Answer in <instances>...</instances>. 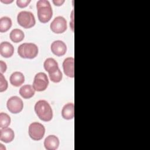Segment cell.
I'll use <instances>...</instances> for the list:
<instances>
[{
    "instance_id": "7a4b0ae2",
    "label": "cell",
    "mask_w": 150,
    "mask_h": 150,
    "mask_svg": "<svg viewBox=\"0 0 150 150\" xmlns=\"http://www.w3.org/2000/svg\"><path fill=\"white\" fill-rule=\"evenodd\" d=\"M38 17L43 23L48 22L53 15V11L50 2L47 0H39L36 3Z\"/></svg>"
},
{
    "instance_id": "e0dca14e",
    "label": "cell",
    "mask_w": 150,
    "mask_h": 150,
    "mask_svg": "<svg viewBox=\"0 0 150 150\" xmlns=\"http://www.w3.org/2000/svg\"><path fill=\"white\" fill-rule=\"evenodd\" d=\"M20 95L25 99H29L32 97L35 93V90L32 86L25 84L22 86L19 89Z\"/></svg>"
},
{
    "instance_id": "6da1fadb",
    "label": "cell",
    "mask_w": 150,
    "mask_h": 150,
    "mask_svg": "<svg viewBox=\"0 0 150 150\" xmlns=\"http://www.w3.org/2000/svg\"><path fill=\"white\" fill-rule=\"evenodd\" d=\"M35 111L39 119L43 121H50L53 118L52 108L49 103L45 100H40L36 103Z\"/></svg>"
},
{
    "instance_id": "9c48e42d",
    "label": "cell",
    "mask_w": 150,
    "mask_h": 150,
    "mask_svg": "<svg viewBox=\"0 0 150 150\" xmlns=\"http://www.w3.org/2000/svg\"><path fill=\"white\" fill-rule=\"evenodd\" d=\"M52 53L57 56H63L67 51V46L64 42L60 40H54L50 46Z\"/></svg>"
},
{
    "instance_id": "5b68a950",
    "label": "cell",
    "mask_w": 150,
    "mask_h": 150,
    "mask_svg": "<svg viewBox=\"0 0 150 150\" xmlns=\"http://www.w3.org/2000/svg\"><path fill=\"white\" fill-rule=\"evenodd\" d=\"M28 133L31 139L34 141H39L44 137L45 128L41 123L33 122L29 126Z\"/></svg>"
},
{
    "instance_id": "cb8c5ba5",
    "label": "cell",
    "mask_w": 150,
    "mask_h": 150,
    "mask_svg": "<svg viewBox=\"0 0 150 150\" xmlns=\"http://www.w3.org/2000/svg\"><path fill=\"white\" fill-rule=\"evenodd\" d=\"M0 68H1V73H2V74L5 73L7 69L6 64L2 60L0 61Z\"/></svg>"
},
{
    "instance_id": "30bf717a",
    "label": "cell",
    "mask_w": 150,
    "mask_h": 150,
    "mask_svg": "<svg viewBox=\"0 0 150 150\" xmlns=\"http://www.w3.org/2000/svg\"><path fill=\"white\" fill-rule=\"evenodd\" d=\"M74 59L73 57L66 58L63 62V68L64 74L71 78L74 77Z\"/></svg>"
},
{
    "instance_id": "ffe728a7",
    "label": "cell",
    "mask_w": 150,
    "mask_h": 150,
    "mask_svg": "<svg viewBox=\"0 0 150 150\" xmlns=\"http://www.w3.org/2000/svg\"><path fill=\"white\" fill-rule=\"evenodd\" d=\"M11 124V118L5 112L0 113V127L1 128L8 127Z\"/></svg>"
},
{
    "instance_id": "277c9868",
    "label": "cell",
    "mask_w": 150,
    "mask_h": 150,
    "mask_svg": "<svg viewBox=\"0 0 150 150\" xmlns=\"http://www.w3.org/2000/svg\"><path fill=\"white\" fill-rule=\"evenodd\" d=\"M17 22L19 25L25 29L33 27L36 23L33 14L29 11H23L17 15Z\"/></svg>"
},
{
    "instance_id": "2e32d148",
    "label": "cell",
    "mask_w": 150,
    "mask_h": 150,
    "mask_svg": "<svg viewBox=\"0 0 150 150\" xmlns=\"http://www.w3.org/2000/svg\"><path fill=\"white\" fill-rule=\"evenodd\" d=\"M43 66L45 70L47 71L49 74L54 73L59 69L57 62L52 57L47 58L45 60L43 63Z\"/></svg>"
},
{
    "instance_id": "d4e9b609",
    "label": "cell",
    "mask_w": 150,
    "mask_h": 150,
    "mask_svg": "<svg viewBox=\"0 0 150 150\" xmlns=\"http://www.w3.org/2000/svg\"><path fill=\"white\" fill-rule=\"evenodd\" d=\"M64 2V0H53V3L56 6H60Z\"/></svg>"
},
{
    "instance_id": "603a6c76",
    "label": "cell",
    "mask_w": 150,
    "mask_h": 150,
    "mask_svg": "<svg viewBox=\"0 0 150 150\" xmlns=\"http://www.w3.org/2000/svg\"><path fill=\"white\" fill-rule=\"evenodd\" d=\"M30 2V0H17L16 4L19 8H25Z\"/></svg>"
},
{
    "instance_id": "8fae6325",
    "label": "cell",
    "mask_w": 150,
    "mask_h": 150,
    "mask_svg": "<svg viewBox=\"0 0 150 150\" xmlns=\"http://www.w3.org/2000/svg\"><path fill=\"white\" fill-rule=\"evenodd\" d=\"M59 139L54 135H48L44 141V146L47 150H55L59 146Z\"/></svg>"
},
{
    "instance_id": "7402d4cb",
    "label": "cell",
    "mask_w": 150,
    "mask_h": 150,
    "mask_svg": "<svg viewBox=\"0 0 150 150\" xmlns=\"http://www.w3.org/2000/svg\"><path fill=\"white\" fill-rule=\"evenodd\" d=\"M8 81L5 79L4 75L1 73L0 74V92L5 91L8 88Z\"/></svg>"
},
{
    "instance_id": "3957f363",
    "label": "cell",
    "mask_w": 150,
    "mask_h": 150,
    "mask_svg": "<svg viewBox=\"0 0 150 150\" xmlns=\"http://www.w3.org/2000/svg\"><path fill=\"white\" fill-rule=\"evenodd\" d=\"M18 53L22 58L32 59L38 54V47L33 43H24L18 47Z\"/></svg>"
},
{
    "instance_id": "7c38bea8",
    "label": "cell",
    "mask_w": 150,
    "mask_h": 150,
    "mask_svg": "<svg viewBox=\"0 0 150 150\" xmlns=\"http://www.w3.org/2000/svg\"><path fill=\"white\" fill-rule=\"evenodd\" d=\"M14 52L13 45L8 42H2L0 44V53L4 57H11Z\"/></svg>"
},
{
    "instance_id": "9a60e30c",
    "label": "cell",
    "mask_w": 150,
    "mask_h": 150,
    "mask_svg": "<svg viewBox=\"0 0 150 150\" xmlns=\"http://www.w3.org/2000/svg\"><path fill=\"white\" fill-rule=\"evenodd\" d=\"M9 80L12 86L19 87L24 83L25 76L23 73L20 71H15L11 75Z\"/></svg>"
},
{
    "instance_id": "8992f818",
    "label": "cell",
    "mask_w": 150,
    "mask_h": 150,
    "mask_svg": "<svg viewBox=\"0 0 150 150\" xmlns=\"http://www.w3.org/2000/svg\"><path fill=\"white\" fill-rule=\"evenodd\" d=\"M49 80L45 73L39 72L35 75L32 86L35 91H43L47 88Z\"/></svg>"
},
{
    "instance_id": "4fadbf2b",
    "label": "cell",
    "mask_w": 150,
    "mask_h": 150,
    "mask_svg": "<svg viewBox=\"0 0 150 150\" xmlns=\"http://www.w3.org/2000/svg\"><path fill=\"white\" fill-rule=\"evenodd\" d=\"M0 139L5 143L12 142L15 137L13 131L10 128H4L0 130Z\"/></svg>"
},
{
    "instance_id": "ac0fdd59",
    "label": "cell",
    "mask_w": 150,
    "mask_h": 150,
    "mask_svg": "<svg viewBox=\"0 0 150 150\" xmlns=\"http://www.w3.org/2000/svg\"><path fill=\"white\" fill-rule=\"evenodd\" d=\"M11 40L14 43H18L23 40L25 35L23 32L19 29H13L9 35Z\"/></svg>"
},
{
    "instance_id": "52a82bcc",
    "label": "cell",
    "mask_w": 150,
    "mask_h": 150,
    "mask_svg": "<svg viewBox=\"0 0 150 150\" xmlns=\"http://www.w3.org/2000/svg\"><path fill=\"white\" fill-rule=\"evenodd\" d=\"M8 110L13 114L19 113L23 108V101L18 96H12L7 101Z\"/></svg>"
},
{
    "instance_id": "44dd1931",
    "label": "cell",
    "mask_w": 150,
    "mask_h": 150,
    "mask_svg": "<svg viewBox=\"0 0 150 150\" xmlns=\"http://www.w3.org/2000/svg\"><path fill=\"white\" fill-rule=\"evenodd\" d=\"M49 76L50 80L54 83L60 82L62 80L63 77L62 73L59 69L56 71H54V73L49 74Z\"/></svg>"
},
{
    "instance_id": "484cf974",
    "label": "cell",
    "mask_w": 150,
    "mask_h": 150,
    "mask_svg": "<svg viewBox=\"0 0 150 150\" xmlns=\"http://www.w3.org/2000/svg\"><path fill=\"white\" fill-rule=\"evenodd\" d=\"M1 2H4V3H5V4H9V3H11V2H13V1L12 0H8V1H4V0H1Z\"/></svg>"
},
{
    "instance_id": "d6986e66",
    "label": "cell",
    "mask_w": 150,
    "mask_h": 150,
    "mask_svg": "<svg viewBox=\"0 0 150 150\" xmlns=\"http://www.w3.org/2000/svg\"><path fill=\"white\" fill-rule=\"evenodd\" d=\"M12 21L8 16H3L0 19V32H5L12 26Z\"/></svg>"
},
{
    "instance_id": "ba28073f",
    "label": "cell",
    "mask_w": 150,
    "mask_h": 150,
    "mask_svg": "<svg viewBox=\"0 0 150 150\" xmlns=\"http://www.w3.org/2000/svg\"><path fill=\"white\" fill-rule=\"evenodd\" d=\"M50 28L55 33H62L67 29V21L64 17L58 16L51 22Z\"/></svg>"
},
{
    "instance_id": "5bb4252c",
    "label": "cell",
    "mask_w": 150,
    "mask_h": 150,
    "mask_svg": "<svg viewBox=\"0 0 150 150\" xmlns=\"http://www.w3.org/2000/svg\"><path fill=\"white\" fill-rule=\"evenodd\" d=\"M62 116L64 119L71 120L74 116V106L72 103L65 104L62 110Z\"/></svg>"
}]
</instances>
